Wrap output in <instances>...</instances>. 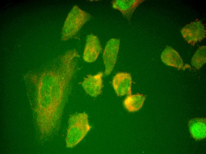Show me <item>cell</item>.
Returning a JSON list of instances; mask_svg holds the SVG:
<instances>
[{"mask_svg":"<svg viewBox=\"0 0 206 154\" xmlns=\"http://www.w3.org/2000/svg\"><path fill=\"white\" fill-rule=\"evenodd\" d=\"M205 46H200L196 51L191 60V65L197 69H200L206 61Z\"/></svg>","mask_w":206,"mask_h":154,"instance_id":"obj_13","label":"cell"},{"mask_svg":"<svg viewBox=\"0 0 206 154\" xmlns=\"http://www.w3.org/2000/svg\"><path fill=\"white\" fill-rule=\"evenodd\" d=\"M120 44V40L116 38L110 39L107 43L103 56L105 67L104 74L106 76L111 73L115 65Z\"/></svg>","mask_w":206,"mask_h":154,"instance_id":"obj_5","label":"cell"},{"mask_svg":"<svg viewBox=\"0 0 206 154\" xmlns=\"http://www.w3.org/2000/svg\"><path fill=\"white\" fill-rule=\"evenodd\" d=\"M144 1L142 0H115L112 1L113 8L119 10L130 20L136 8Z\"/></svg>","mask_w":206,"mask_h":154,"instance_id":"obj_9","label":"cell"},{"mask_svg":"<svg viewBox=\"0 0 206 154\" xmlns=\"http://www.w3.org/2000/svg\"><path fill=\"white\" fill-rule=\"evenodd\" d=\"M188 126L190 133L196 140H201L206 137V118H196L190 119Z\"/></svg>","mask_w":206,"mask_h":154,"instance_id":"obj_10","label":"cell"},{"mask_svg":"<svg viewBox=\"0 0 206 154\" xmlns=\"http://www.w3.org/2000/svg\"><path fill=\"white\" fill-rule=\"evenodd\" d=\"M103 75L102 72H100L94 75H87L84 78L81 84L86 93L92 97H96L102 93Z\"/></svg>","mask_w":206,"mask_h":154,"instance_id":"obj_6","label":"cell"},{"mask_svg":"<svg viewBox=\"0 0 206 154\" xmlns=\"http://www.w3.org/2000/svg\"><path fill=\"white\" fill-rule=\"evenodd\" d=\"M131 74L127 72H118L114 76L112 84L118 96L131 94Z\"/></svg>","mask_w":206,"mask_h":154,"instance_id":"obj_7","label":"cell"},{"mask_svg":"<svg viewBox=\"0 0 206 154\" xmlns=\"http://www.w3.org/2000/svg\"><path fill=\"white\" fill-rule=\"evenodd\" d=\"M102 48L98 37L92 34L88 35L83 53V59L88 63L94 62L97 58Z\"/></svg>","mask_w":206,"mask_h":154,"instance_id":"obj_8","label":"cell"},{"mask_svg":"<svg viewBox=\"0 0 206 154\" xmlns=\"http://www.w3.org/2000/svg\"><path fill=\"white\" fill-rule=\"evenodd\" d=\"M181 32L184 39L188 44L193 46L206 37L205 28L199 20L186 25L181 29Z\"/></svg>","mask_w":206,"mask_h":154,"instance_id":"obj_4","label":"cell"},{"mask_svg":"<svg viewBox=\"0 0 206 154\" xmlns=\"http://www.w3.org/2000/svg\"><path fill=\"white\" fill-rule=\"evenodd\" d=\"M161 58L165 65L174 67L178 70L183 68V62L178 52L171 47L168 46L162 52Z\"/></svg>","mask_w":206,"mask_h":154,"instance_id":"obj_11","label":"cell"},{"mask_svg":"<svg viewBox=\"0 0 206 154\" xmlns=\"http://www.w3.org/2000/svg\"><path fill=\"white\" fill-rule=\"evenodd\" d=\"M66 138V146L74 147L81 142L92 128L88 114L85 112L70 115Z\"/></svg>","mask_w":206,"mask_h":154,"instance_id":"obj_2","label":"cell"},{"mask_svg":"<svg viewBox=\"0 0 206 154\" xmlns=\"http://www.w3.org/2000/svg\"><path fill=\"white\" fill-rule=\"evenodd\" d=\"M145 99V95L139 93L129 95L124 100L123 105L128 111L134 112L142 108Z\"/></svg>","mask_w":206,"mask_h":154,"instance_id":"obj_12","label":"cell"},{"mask_svg":"<svg viewBox=\"0 0 206 154\" xmlns=\"http://www.w3.org/2000/svg\"><path fill=\"white\" fill-rule=\"evenodd\" d=\"M77 70L76 62L61 61L41 74L42 82H34L36 122L42 136L59 129Z\"/></svg>","mask_w":206,"mask_h":154,"instance_id":"obj_1","label":"cell"},{"mask_svg":"<svg viewBox=\"0 0 206 154\" xmlns=\"http://www.w3.org/2000/svg\"><path fill=\"white\" fill-rule=\"evenodd\" d=\"M91 17L89 14L78 6H74L69 13L63 27V40L74 37Z\"/></svg>","mask_w":206,"mask_h":154,"instance_id":"obj_3","label":"cell"}]
</instances>
